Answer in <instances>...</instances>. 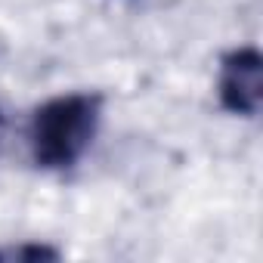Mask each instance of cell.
Instances as JSON below:
<instances>
[{
    "instance_id": "obj_2",
    "label": "cell",
    "mask_w": 263,
    "mask_h": 263,
    "mask_svg": "<svg viewBox=\"0 0 263 263\" xmlns=\"http://www.w3.org/2000/svg\"><path fill=\"white\" fill-rule=\"evenodd\" d=\"M263 99V59L254 47H238L220 68V102L232 115L254 118Z\"/></svg>"
},
{
    "instance_id": "obj_3",
    "label": "cell",
    "mask_w": 263,
    "mask_h": 263,
    "mask_svg": "<svg viewBox=\"0 0 263 263\" xmlns=\"http://www.w3.org/2000/svg\"><path fill=\"white\" fill-rule=\"evenodd\" d=\"M59 254L47 245H19V248H0V260H56Z\"/></svg>"
},
{
    "instance_id": "obj_1",
    "label": "cell",
    "mask_w": 263,
    "mask_h": 263,
    "mask_svg": "<svg viewBox=\"0 0 263 263\" xmlns=\"http://www.w3.org/2000/svg\"><path fill=\"white\" fill-rule=\"evenodd\" d=\"M102 115L96 93H68L44 102L28 127L31 158L44 171H65L90 149Z\"/></svg>"
}]
</instances>
